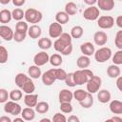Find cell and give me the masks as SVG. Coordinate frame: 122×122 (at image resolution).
Segmentation results:
<instances>
[{"label":"cell","mask_w":122,"mask_h":122,"mask_svg":"<svg viewBox=\"0 0 122 122\" xmlns=\"http://www.w3.org/2000/svg\"><path fill=\"white\" fill-rule=\"evenodd\" d=\"M54 74H55L56 80H60V81L64 80L65 81L68 73L62 69H54Z\"/></svg>","instance_id":"f35d334b"},{"label":"cell","mask_w":122,"mask_h":122,"mask_svg":"<svg viewBox=\"0 0 122 122\" xmlns=\"http://www.w3.org/2000/svg\"><path fill=\"white\" fill-rule=\"evenodd\" d=\"M60 110L62 112L64 113H70L72 112L73 108H72V105L71 103H60Z\"/></svg>","instance_id":"b9f144b4"},{"label":"cell","mask_w":122,"mask_h":122,"mask_svg":"<svg viewBox=\"0 0 122 122\" xmlns=\"http://www.w3.org/2000/svg\"><path fill=\"white\" fill-rule=\"evenodd\" d=\"M11 13H12V18H13L14 20L18 21V22L21 21V20L23 19V17L25 18V11H24L22 9H20V8L14 9Z\"/></svg>","instance_id":"d590c367"},{"label":"cell","mask_w":122,"mask_h":122,"mask_svg":"<svg viewBox=\"0 0 122 122\" xmlns=\"http://www.w3.org/2000/svg\"><path fill=\"white\" fill-rule=\"evenodd\" d=\"M114 44L119 50L122 51V30H118L116 32V35H115V38H114Z\"/></svg>","instance_id":"7bdbcfd3"},{"label":"cell","mask_w":122,"mask_h":122,"mask_svg":"<svg viewBox=\"0 0 122 122\" xmlns=\"http://www.w3.org/2000/svg\"><path fill=\"white\" fill-rule=\"evenodd\" d=\"M52 46V42L50 38L48 37H42L38 40V47L41 49V50H49L51 47Z\"/></svg>","instance_id":"4316f807"},{"label":"cell","mask_w":122,"mask_h":122,"mask_svg":"<svg viewBox=\"0 0 122 122\" xmlns=\"http://www.w3.org/2000/svg\"><path fill=\"white\" fill-rule=\"evenodd\" d=\"M10 97V93H8L7 90L0 89V103L8 102V98Z\"/></svg>","instance_id":"f6af8a7d"},{"label":"cell","mask_w":122,"mask_h":122,"mask_svg":"<svg viewBox=\"0 0 122 122\" xmlns=\"http://www.w3.org/2000/svg\"><path fill=\"white\" fill-rule=\"evenodd\" d=\"M42 82L44 85L46 86H51L52 85L55 81H56V77H55V74H54V69H51L47 71H45L42 76Z\"/></svg>","instance_id":"8fae6325"},{"label":"cell","mask_w":122,"mask_h":122,"mask_svg":"<svg viewBox=\"0 0 122 122\" xmlns=\"http://www.w3.org/2000/svg\"><path fill=\"white\" fill-rule=\"evenodd\" d=\"M93 41L97 46H104L108 41V35L102 30L96 31L93 35Z\"/></svg>","instance_id":"5bb4252c"},{"label":"cell","mask_w":122,"mask_h":122,"mask_svg":"<svg viewBox=\"0 0 122 122\" xmlns=\"http://www.w3.org/2000/svg\"><path fill=\"white\" fill-rule=\"evenodd\" d=\"M120 72H121L120 68L117 65H114V64L113 65H110L108 67V69H107V74L111 78H117V77H119Z\"/></svg>","instance_id":"44dd1931"},{"label":"cell","mask_w":122,"mask_h":122,"mask_svg":"<svg viewBox=\"0 0 122 122\" xmlns=\"http://www.w3.org/2000/svg\"><path fill=\"white\" fill-rule=\"evenodd\" d=\"M110 111L114 114H122V101L112 100L110 103Z\"/></svg>","instance_id":"d6986e66"},{"label":"cell","mask_w":122,"mask_h":122,"mask_svg":"<svg viewBox=\"0 0 122 122\" xmlns=\"http://www.w3.org/2000/svg\"><path fill=\"white\" fill-rule=\"evenodd\" d=\"M67 122H80V120H79V118H78V116H76V115H71V116H69V118H68V121Z\"/></svg>","instance_id":"f907efd6"},{"label":"cell","mask_w":122,"mask_h":122,"mask_svg":"<svg viewBox=\"0 0 122 122\" xmlns=\"http://www.w3.org/2000/svg\"><path fill=\"white\" fill-rule=\"evenodd\" d=\"M63 33V28L62 25H60L57 22H53L49 27V34L51 38H59L61 34Z\"/></svg>","instance_id":"9c48e42d"},{"label":"cell","mask_w":122,"mask_h":122,"mask_svg":"<svg viewBox=\"0 0 122 122\" xmlns=\"http://www.w3.org/2000/svg\"><path fill=\"white\" fill-rule=\"evenodd\" d=\"M12 122H25V121H24L23 118H19V117H17V118H15L14 120H12Z\"/></svg>","instance_id":"9f6ffc18"},{"label":"cell","mask_w":122,"mask_h":122,"mask_svg":"<svg viewBox=\"0 0 122 122\" xmlns=\"http://www.w3.org/2000/svg\"><path fill=\"white\" fill-rule=\"evenodd\" d=\"M8 60V51L4 46H0V63L4 64Z\"/></svg>","instance_id":"ab89813d"},{"label":"cell","mask_w":122,"mask_h":122,"mask_svg":"<svg viewBox=\"0 0 122 122\" xmlns=\"http://www.w3.org/2000/svg\"><path fill=\"white\" fill-rule=\"evenodd\" d=\"M30 79V77L29 76H27L25 73H18V74H16V76H15V84H16V86L18 87V88H20V89H22L23 88V86L26 84V82L28 81Z\"/></svg>","instance_id":"d4e9b609"},{"label":"cell","mask_w":122,"mask_h":122,"mask_svg":"<svg viewBox=\"0 0 122 122\" xmlns=\"http://www.w3.org/2000/svg\"><path fill=\"white\" fill-rule=\"evenodd\" d=\"M112 62L114 65H122V51H117L112 56Z\"/></svg>","instance_id":"60d3db41"},{"label":"cell","mask_w":122,"mask_h":122,"mask_svg":"<svg viewBox=\"0 0 122 122\" xmlns=\"http://www.w3.org/2000/svg\"><path fill=\"white\" fill-rule=\"evenodd\" d=\"M93 76V72L89 69L78 70L73 72V78L76 85H84L87 84L88 81Z\"/></svg>","instance_id":"7a4b0ae2"},{"label":"cell","mask_w":122,"mask_h":122,"mask_svg":"<svg viewBox=\"0 0 122 122\" xmlns=\"http://www.w3.org/2000/svg\"><path fill=\"white\" fill-rule=\"evenodd\" d=\"M98 8L105 11H110L114 8L113 0H98L97 1Z\"/></svg>","instance_id":"e0dca14e"},{"label":"cell","mask_w":122,"mask_h":122,"mask_svg":"<svg viewBox=\"0 0 122 122\" xmlns=\"http://www.w3.org/2000/svg\"><path fill=\"white\" fill-rule=\"evenodd\" d=\"M55 20L57 23H59L60 25L66 24L69 22L70 20V16L65 12V11H58L55 14Z\"/></svg>","instance_id":"83f0119b"},{"label":"cell","mask_w":122,"mask_h":122,"mask_svg":"<svg viewBox=\"0 0 122 122\" xmlns=\"http://www.w3.org/2000/svg\"><path fill=\"white\" fill-rule=\"evenodd\" d=\"M63 59L62 56L59 53H53L51 56H50V63L53 67H58L62 64Z\"/></svg>","instance_id":"1f68e13d"},{"label":"cell","mask_w":122,"mask_h":122,"mask_svg":"<svg viewBox=\"0 0 122 122\" xmlns=\"http://www.w3.org/2000/svg\"><path fill=\"white\" fill-rule=\"evenodd\" d=\"M112 119L113 122H122V118L119 117V116H113Z\"/></svg>","instance_id":"11a10c76"},{"label":"cell","mask_w":122,"mask_h":122,"mask_svg":"<svg viewBox=\"0 0 122 122\" xmlns=\"http://www.w3.org/2000/svg\"><path fill=\"white\" fill-rule=\"evenodd\" d=\"M0 3L1 4H8V3H10V0H0Z\"/></svg>","instance_id":"680465c9"},{"label":"cell","mask_w":122,"mask_h":122,"mask_svg":"<svg viewBox=\"0 0 122 122\" xmlns=\"http://www.w3.org/2000/svg\"><path fill=\"white\" fill-rule=\"evenodd\" d=\"M100 12H99V9L95 6H91L88 7L84 12H83V17L86 20H90V21H94V20H98V18L100 17Z\"/></svg>","instance_id":"8992f818"},{"label":"cell","mask_w":122,"mask_h":122,"mask_svg":"<svg viewBox=\"0 0 122 122\" xmlns=\"http://www.w3.org/2000/svg\"><path fill=\"white\" fill-rule=\"evenodd\" d=\"M84 33V30L81 26H74L71 28V38H74V39H79Z\"/></svg>","instance_id":"f1b7e54d"},{"label":"cell","mask_w":122,"mask_h":122,"mask_svg":"<svg viewBox=\"0 0 122 122\" xmlns=\"http://www.w3.org/2000/svg\"><path fill=\"white\" fill-rule=\"evenodd\" d=\"M27 36V33H21V32H17L15 31L14 32V35H13V40L15 42H22L25 40Z\"/></svg>","instance_id":"7dc6e473"},{"label":"cell","mask_w":122,"mask_h":122,"mask_svg":"<svg viewBox=\"0 0 122 122\" xmlns=\"http://www.w3.org/2000/svg\"><path fill=\"white\" fill-rule=\"evenodd\" d=\"M97 25L99 28L104 29V30L111 29L114 25V19H113V17H112L110 15H102L98 18Z\"/></svg>","instance_id":"ba28073f"},{"label":"cell","mask_w":122,"mask_h":122,"mask_svg":"<svg viewBox=\"0 0 122 122\" xmlns=\"http://www.w3.org/2000/svg\"><path fill=\"white\" fill-rule=\"evenodd\" d=\"M68 119L66 118V116L60 112H57L53 115L52 117V122H67Z\"/></svg>","instance_id":"bcb514c9"},{"label":"cell","mask_w":122,"mask_h":122,"mask_svg":"<svg viewBox=\"0 0 122 122\" xmlns=\"http://www.w3.org/2000/svg\"><path fill=\"white\" fill-rule=\"evenodd\" d=\"M25 0H12V4L16 7H21L25 4Z\"/></svg>","instance_id":"681fc988"},{"label":"cell","mask_w":122,"mask_h":122,"mask_svg":"<svg viewBox=\"0 0 122 122\" xmlns=\"http://www.w3.org/2000/svg\"><path fill=\"white\" fill-rule=\"evenodd\" d=\"M4 111L11 115H18L22 112L21 106L14 101H8L4 105Z\"/></svg>","instance_id":"52a82bcc"},{"label":"cell","mask_w":122,"mask_h":122,"mask_svg":"<svg viewBox=\"0 0 122 122\" xmlns=\"http://www.w3.org/2000/svg\"><path fill=\"white\" fill-rule=\"evenodd\" d=\"M79 104L81 105V107H83L85 109L91 108L92 106V104H93V97H92V93H88V95L86 96V98L83 101H81Z\"/></svg>","instance_id":"8d00e7d4"},{"label":"cell","mask_w":122,"mask_h":122,"mask_svg":"<svg viewBox=\"0 0 122 122\" xmlns=\"http://www.w3.org/2000/svg\"><path fill=\"white\" fill-rule=\"evenodd\" d=\"M104 122H113V121H112V119L111 118V119H107V120H105Z\"/></svg>","instance_id":"91938a15"},{"label":"cell","mask_w":122,"mask_h":122,"mask_svg":"<svg viewBox=\"0 0 122 122\" xmlns=\"http://www.w3.org/2000/svg\"><path fill=\"white\" fill-rule=\"evenodd\" d=\"M21 115H22V118L24 120H27V121H31L34 119L35 117V111L32 109V108H24L22 110V112H21Z\"/></svg>","instance_id":"ac0fdd59"},{"label":"cell","mask_w":122,"mask_h":122,"mask_svg":"<svg viewBox=\"0 0 122 122\" xmlns=\"http://www.w3.org/2000/svg\"><path fill=\"white\" fill-rule=\"evenodd\" d=\"M112 57V50L108 47H102L94 52V59L98 63H104Z\"/></svg>","instance_id":"277c9868"},{"label":"cell","mask_w":122,"mask_h":122,"mask_svg":"<svg viewBox=\"0 0 122 122\" xmlns=\"http://www.w3.org/2000/svg\"><path fill=\"white\" fill-rule=\"evenodd\" d=\"M91 64V60L89 58V56H86V55H81L78 57V59L76 60V65L78 68L84 70V69H87Z\"/></svg>","instance_id":"603a6c76"},{"label":"cell","mask_w":122,"mask_h":122,"mask_svg":"<svg viewBox=\"0 0 122 122\" xmlns=\"http://www.w3.org/2000/svg\"><path fill=\"white\" fill-rule=\"evenodd\" d=\"M80 51L83 53V55H86V56H91L92 54H94V52H95L94 46L91 42L83 43L80 46Z\"/></svg>","instance_id":"9a60e30c"},{"label":"cell","mask_w":122,"mask_h":122,"mask_svg":"<svg viewBox=\"0 0 122 122\" xmlns=\"http://www.w3.org/2000/svg\"><path fill=\"white\" fill-rule=\"evenodd\" d=\"M115 23H116V25H117L119 28L122 29V15L117 16V18H116V20H115Z\"/></svg>","instance_id":"816d5d0a"},{"label":"cell","mask_w":122,"mask_h":122,"mask_svg":"<svg viewBox=\"0 0 122 122\" xmlns=\"http://www.w3.org/2000/svg\"><path fill=\"white\" fill-rule=\"evenodd\" d=\"M84 3L87 5H90L91 7V6H93L95 3H97V1L96 0H84Z\"/></svg>","instance_id":"db71d44e"},{"label":"cell","mask_w":122,"mask_h":122,"mask_svg":"<svg viewBox=\"0 0 122 122\" xmlns=\"http://www.w3.org/2000/svg\"><path fill=\"white\" fill-rule=\"evenodd\" d=\"M116 87L122 92V76L117 77V79H116Z\"/></svg>","instance_id":"c3c4849f"},{"label":"cell","mask_w":122,"mask_h":122,"mask_svg":"<svg viewBox=\"0 0 122 122\" xmlns=\"http://www.w3.org/2000/svg\"><path fill=\"white\" fill-rule=\"evenodd\" d=\"M72 98H73V93L67 89L61 90L58 94V99L60 103H71Z\"/></svg>","instance_id":"4fadbf2b"},{"label":"cell","mask_w":122,"mask_h":122,"mask_svg":"<svg viewBox=\"0 0 122 122\" xmlns=\"http://www.w3.org/2000/svg\"><path fill=\"white\" fill-rule=\"evenodd\" d=\"M22 96H23V93L20 90H12L10 92V98L11 101H14V102L20 100L22 98Z\"/></svg>","instance_id":"74e56055"},{"label":"cell","mask_w":122,"mask_h":122,"mask_svg":"<svg viewBox=\"0 0 122 122\" xmlns=\"http://www.w3.org/2000/svg\"><path fill=\"white\" fill-rule=\"evenodd\" d=\"M22 90H23V92H24L26 94H32V92L35 91V85H34V83L32 82L31 78H30V79L26 82V84L23 86Z\"/></svg>","instance_id":"f546056e"},{"label":"cell","mask_w":122,"mask_h":122,"mask_svg":"<svg viewBox=\"0 0 122 122\" xmlns=\"http://www.w3.org/2000/svg\"><path fill=\"white\" fill-rule=\"evenodd\" d=\"M102 85V80L99 76L97 75H93L87 83V91L89 93H95L97 92Z\"/></svg>","instance_id":"5b68a950"},{"label":"cell","mask_w":122,"mask_h":122,"mask_svg":"<svg viewBox=\"0 0 122 122\" xmlns=\"http://www.w3.org/2000/svg\"><path fill=\"white\" fill-rule=\"evenodd\" d=\"M24 103L29 108L36 107L38 104V95L37 94H26L24 96Z\"/></svg>","instance_id":"2e32d148"},{"label":"cell","mask_w":122,"mask_h":122,"mask_svg":"<svg viewBox=\"0 0 122 122\" xmlns=\"http://www.w3.org/2000/svg\"><path fill=\"white\" fill-rule=\"evenodd\" d=\"M42 33V30L41 28L38 26V25H31L30 28H29V30H28V34L30 38L32 39H36L38 37H40Z\"/></svg>","instance_id":"ffe728a7"},{"label":"cell","mask_w":122,"mask_h":122,"mask_svg":"<svg viewBox=\"0 0 122 122\" xmlns=\"http://www.w3.org/2000/svg\"><path fill=\"white\" fill-rule=\"evenodd\" d=\"M71 36L68 32H63L59 38H57L53 43V48L56 51L63 55H69L72 52Z\"/></svg>","instance_id":"6da1fadb"},{"label":"cell","mask_w":122,"mask_h":122,"mask_svg":"<svg viewBox=\"0 0 122 122\" xmlns=\"http://www.w3.org/2000/svg\"><path fill=\"white\" fill-rule=\"evenodd\" d=\"M88 93H89L88 92H86V91H84L82 89H78V90H76L73 92V97L80 103L81 101H83L86 98V96L88 95Z\"/></svg>","instance_id":"e575fe53"},{"label":"cell","mask_w":122,"mask_h":122,"mask_svg":"<svg viewBox=\"0 0 122 122\" xmlns=\"http://www.w3.org/2000/svg\"><path fill=\"white\" fill-rule=\"evenodd\" d=\"M49 109H50L49 104H48L47 102H45V101H41V102H38V104L36 105V107H35V112H37L38 113L43 114V113L48 112Z\"/></svg>","instance_id":"d6a6232c"},{"label":"cell","mask_w":122,"mask_h":122,"mask_svg":"<svg viewBox=\"0 0 122 122\" xmlns=\"http://www.w3.org/2000/svg\"><path fill=\"white\" fill-rule=\"evenodd\" d=\"M0 122H12L11 119L9 117V116H6V115H2L0 117Z\"/></svg>","instance_id":"f5cc1de1"},{"label":"cell","mask_w":122,"mask_h":122,"mask_svg":"<svg viewBox=\"0 0 122 122\" xmlns=\"http://www.w3.org/2000/svg\"><path fill=\"white\" fill-rule=\"evenodd\" d=\"M39 122H52V121H51L49 118H42Z\"/></svg>","instance_id":"6f0895ef"},{"label":"cell","mask_w":122,"mask_h":122,"mask_svg":"<svg viewBox=\"0 0 122 122\" xmlns=\"http://www.w3.org/2000/svg\"><path fill=\"white\" fill-rule=\"evenodd\" d=\"M65 83L69 87H74V86H76V84L74 82V78H73V72H70V73L67 74V77L65 79Z\"/></svg>","instance_id":"ee69618b"},{"label":"cell","mask_w":122,"mask_h":122,"mask_svg":"<svg viewBox=\"0 0 122 122\" xmlns=\"http://www.w3.org/2000/svg\"><path fill=\"white\" fill-rule=\"evenodd\" d=\"M12 18V13L9 10H2L0 11V22L4 25L6 23H9Z\"/></svg>","instance_id":"484cf974"},{"label":"cell","mask_w":122,"mask_h":122,"mask_svg":"<svg viewBox=\"0 0 122 122\" xmlns=\"http://www.w3.org/2000/svg\"><path fill=\"white\" fill-rule=\"evenodd\" d=\"M49 61H50V56H49V54H48L46 51H44L37 52V53L34 55V57H33V62H34V64H35L36 66H38V67L44 66V65H45L46 63H48Z\"/></svg>","instance_id":"30bf717a"},{"label":"cell","mask_w":122,"mask_h":122,"mask_svg":"<svg viewBox=\"0 0 122 122\" xmlns=\"http://www.w3.org/2000/svg\"><path fill=\"white\" fill-rule=\"evenodd\" d=\"M14 32L11 30V28L6 26V25H1L0 26V36L6 40V41H10L13 39Z\"/></svg>","instance_id":"7c38bea8"},{"label":"cell","mask_w":122,"mask_h":122,"mask_svg":"<svg viewBox=\"0 0 122 122\" xmlns=\"http://www.w3.org/2000/svg\"><path fill=\"white\" fill-rule=\"evenodd\" d=\"M28 73H29L30 77L32 78V79H37V78H39L40 76H42V75H41V74H42V73H41V69H40L38 66H36V65H33V66L29 67Z\"/></svg>","instance_id":"cb8c5ba5"},{"label":"cell","mask_w":122,"mask_h":122,"mask_svg":"<svg viewBox=\"0 0 122 122\" xmlns=\"http://www.w3.org/2000/svg\"><path fill=\"white\" fill-rule=\"evenodd\" d=\"M65 12L70 16V15H74L77 12V6L73 2H69L65 6Z\"/></svg>","instance_id":"4dcf8cb0"},{"label":"cell","mask_w":122,"mask_h":122,"mask_svg":"<svg viewBox=\"0 0 122 122\" xmlns=\"http://www.w3.org/2000/svg\"><path fill=\"white\" fill-rule=\"evenodd\" d=\"M42 12L30 8L25 11V19L28 23H31L32 25H36V23H39L42 20Z\"/></svg>","instance_id":"3957f363"},{"label":"cell","mask_w":122,"mask_h":122,"mask_svg":"<svg viewBox=\"0 0 122 122\" xmlns=\"http://www.w3.org/2000/svg\"><path fill=\"white\" fill-rule=\"evenodd\" d=\"M111 92L108 90H100L97 93V99L101 103H107L111 100Z\"/></svg>","instance_id":"7402d4cb"},{"label":"cell","mask_w":122,"mask_h":122,"mask_svg":"<svg viewBox=\"0 0 122 122\" xmlns=\"http://www.w3.org/2000/svg\"><path fill=\"white\" fill-rule=\"evenodd\" d=\"M28 30H29V26H28L27 22L19 21V22L16 23V25H15V31L21 32V33H27Z\"/></svg>","instance_id":"836d02e7"}]
</instances>
